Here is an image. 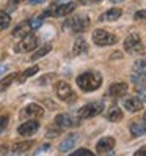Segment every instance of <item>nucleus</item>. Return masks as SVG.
I'll return each instance as SVG.
<instances>
[{
  "mask_svg": "<svg viewBox=\"0 0 146 156\" xmlns=\"http://www.w3.org/2000/svg\"><path fill=\"white\" fill-rule=\"evenodd\" d=\"M76 82L80 87V90L90 93V91H96L99 87H101L102 76L96 71H87V73H82V74L76 79Z\"/></svg>",
  "mask_w": 146,
  "mask_h": 156,
  "instance_id": "f257e3e1",
  "label": "nucleus"
},
{
  "mask_svg": "<svg viewBox=\"0 0 146 156\" xmlns=\"http://www.w3.org/2000/svg\"><path fill=\"white\" fill-rule=\"evenodd\" d=\"M88 25H90V17L85 14H77L65 22V29H71L74 33H82L88 29Z\"/></svg>",
  "mask_w": 146,
  "mask_h": 156,
  "instance_id": "f03ea898",
  "label": "nucleus"
},
{
  "mask_svg": "<svg viewBox=\"0 0 146 156\" xmlns=\"http://www.w3.org/2000/svg\"><path fill=\"white\" fill-rule=\"evenodd\" d=\"M101 112H104V103L102 101H93V103H88L85 106H82L79 109V118H93L96 115H99Z\"/></svg>",
  "mask_w": 146,
  "mask_h": 156,
  "instance_id": "7ed1b4c3",
  "label": "nucleus"
},
{
  "mask_svg": "<svg viewBox=\"0 0 146 156\" xmlns=\"http://www.w3.org/2000/svg\"><path fill=\"white\" fill-rule=\"evenodd\" d=\"M93 43L96 46H113L118 43V36L107 30L97 29L93 32Z\"/></svg>",
  "mask_w": 146,
  "mask_h": 156,
  "instance_id": "20e7f679",
  "label": "nucleus"
},
{
  "mask_svg": "<svg viewBox=\"0 0 146 156\" xmlns=\"http://www.w3.org/2000/svg\"><path fill=\"white\" fill-rule=\"evenodd\" d=\"M55 95L61 99V101H65V103H74V101L77 99L76 93H74V90L71 88V85L68 84V82H57L55 84Z\"/></svg>",
  "mask_w": 146,
  "mask_h": 156,
  "instance_id": "39448f33",
  "label": "nucleus"
},
{
  "mask_svg": "<svg viewBox=\"0 0 146 156\" xmlns=\"http://www.w3.org/2000/svg\"><path fill=\"white\" fill-rule=\"evenodd\" d=\"M124 51L129 54H141L143 52V43L140 40V36L137 33H132L126 38L124 41Z\"/></svg>",
  "mask_w": 146,
  "mask_h": 156,
  "instance_id": "423d86ee",
  "label": "nucleus"
},
{
  "mask_svg": "<svg viewBox=\"0 0 146 156\" xmlns=\"http://www.w3.org/2000/svg\"><path fill=\"white\" fill-rule=\"evenodd\" d=\"M80 118L79 117H72L69 114H58L55 117V125L60 128V129H65V128H74L79 126Z\"/></svg>",
  "mask_w": 146,
  "mask_h": 156,
  "instance_id": "0eeeda50",
  "label": "nucleus"
},
{
  "mask_svg": "<svg viewBox=\"0 0 146 156\" xmlns=\"http://www.w3.org/2000/svg\"><path fill=\"white\" fill-rule=\"evenodd\" d=\"M39 40H38V36H35V35H25L24 36V40L16 46V52H30L33 49H36V46H38Z\"/></svg>",
  "mask_w": 146,
  "mask_h": 156,
  "instance_id": "6e6552de",
  "label": "nucleus"
},
{
  "mask_svg": "<svg viewBox=\"0 0 146 156\" xmlns=\"http://www.w3.org/2000/svg\"><path fill=\"white\" fill-rule=\"evenodd\" d=\"M44 115V109L42 106L36 104V103H32L29 106H25L22 109V117L24 118H30V120H38V118H41Z\"/></svg>",
  "mask_w": 146,
  "mask_h": 156,
  "instance_id": "1a4fd4ad",
  "label": "nucleus"
},
{
  "mask_svg": "<svg viewBox=\"0 0 146 156\" xmlns=\"http://www.w3.org/2000/svg\"><path fill=\"white\" fill-rule=\"evenodd\" d=\"M132 80L135 84H144L146 82V60H138L134 65V74H132Z\"/></svg>",
  "mask_w": 146,
  "mask_h": 156,
  "instance_id": "9d476101",
  "label": "nucleus"
},
{
  "mask_svg": "<svg viewBox=\"0 0 146 156\" xmlns=\"http://www.w3.org/2000/svg\"><path fill=\"white\" fill-rule=\"evenodd\" d=\"M38 129H39L38 120H29V122H24L19 128H17V133H19V136H22V137H30Z\"/></svg>",
  "mask_w": 146,
  "mask_h": 156,
  "instance_id": "9b49d317",
  "label": "nucleus"
},
{
  "mask_svg": "<svg viewBox=\"0 0 146 156\" xmlns=\"http://www.w3.org/2000/svg\"><path fill=\"white\" fill-rule=\"evenodd\" d=\"M115 144H116V140L113 139V137H110V136L102 137V139L96 144V151H97L99 154L110 153V151L115 148Z\"/></svg>",
  "mask_w": 146,
  "mask_h": 156,
  "instance_id": "f8f14e48",
  "label": "nucleus"
},
{
  "mask_svg": "<svg viewBox=\"0 0 146 156\" xmlns=\"http://www.w3.org/2000/svg\"><path fill=\"white\" fill-rule=\"evenodd\" d=\"M108 93L113 98H121L127 93V84H124V82H115L108 88Z\"/></svg>",
  "mask_w": 146,
  "mask_h": 156,
  "instance_id": "ddd939ff",
  "label": "nucleus"
},
{
  "mask_svg": "<svg viewBox=\"0 0 146 156\" xmlns=\"http://www.w3.org/2000/svg\"><path fill=\"white\" fill-rule=\"evenodd\" d=\"M123 106L129 112H138L143 109V101H140L138 98H126L123 101Z\"/></svg>",
  "mask_w": 146,
  "mask_h": 156,
  "instance_id": "4468645a",
  "label": "nucleus"
},
{
  "mask_svg": "<svg viewBox=\"0 0 146 156\" xmlns=\"http://www.w3.org/2000/svg\"><path fill=\"white\" fill-rule=\"evenodd\" d=\"M123 14V11L120 10V8H110V10H107L102 16H99V21H108V22H113L116 19H120Z\"/></svg>",
  "mask_w": 146,
  "mask_h": 156,
  "instance_id": "2eb2a0df",
  "label": "nucleus"
},
{
  "mask_svg": "<svg viewBox=\"0 0 146 156\" xmlns=\"http://www.w3.org/2000/svg\"><path fill=\"white\" fill-rule=\"evenodd\" d=\"M87 52H88V44L82 36H79L74 41V46H72V54L74 55H82V54H87Z\"/></svg>",
  "mask_w": 146,
  "mask_h": 156,
  "instance_id": "dca6fc26",
  "label": "nucleus"
},
{
  "mask_svg": "<svg viewBox=\"0 0 146 156\" xmlns=\"http://www.w3.org/2000/svg\"><path fill=\"white\" fill-rule=\"evenodd\" d=\"M77 134H69L68 137H65V139L61 140V144H60V151H69V150H72L74 148V145H76V142H77Z\"/></svg>",
  "mask_w": 146,
  "mask_h": 156,
  "instance_id": "f3484780",
  "label": "nucleus"
},
{
  "mask_svg": "<svg viewBox=\"0 0 146 156\" xmlns=\"http://www.w3.org/2000/svg\"><path fill=\"white\" fill-rule=\"evenodd\" d=\"M131 134L134 137H140L143 134H146V120H141V122H134L131 125Z\"/></svg>",
  "mask_w": 146,
  "mask_h": 156,
  "instance_id": "a211bd4d",
  "label": "nucleus"
},
{
  "mask_svg": "<svg viewBox=\"0 0 146 156\" xmlns=\"http://www.w3.org/2000/svg\"><path fill=\"white\" fill-rule=\"evenodd\" d=\"M35 145V142L33 140H24V142H16V144H13V147H11V150L13 151H16V153H25V151H29L32 147Z\"/></svg>",
  "mask_w": 146,
  "mask_h": 156,
  "instance_id": "6ab92c4d",
  "label": "nucleus"
},
{
  "mask_svg": "<svg viewBox=\"0 0 146 156\" xmlns=\"http://www.w3.org/2000/svg\"><path fill=\"white\" fill-rule=\"evenodd\" d=\"M30 30H32V27H30L29 21H27V22H21V24L13 30V36H25V35L30 33Z\"/></svg>",
  "mask_w": 146,
  "mask_h": 156,
  "instance_id": "aec40b11",
  "label": "nucleus"
},
{
  "mask_svg": "<svg viewBox=\"0 0 146 156\" xmlns=\"http://www.w3.org/2000/svg\"><path fill=\"white\" fill-rule=\"evenodd\" d=\"M17 74H19V73H13V74H8L6 77H3L2 80H0V91H3V90H6L8 87H10L17 79Z\"/></svg>",
  "mask_w": 146,
  "mask_h": 156,
  "instance_id": "412c9836",
  "label": "nucleus"
},
{
  "mask_svg": "<svg viewBox=\"0 0 146 156\" xmlns=\"http://www.w3.org/2000/svg\"><path fill=\"white\" fill-rule=\"evenodd\" d=\"M107 118H108L110 122H121V120H123L121 109H120V107H112L110 111H108V114H107Z\"/></svg>",
  "mask_w": 146,
  "mask_h": 156,
  "instance_id": "4be33fe9",
  "label": "nucleus"
},
{
  "mask_svg": "<svg viewBox=\"0 0 146 156\" xmlns=\"http://www.w3.org/2000/svg\"><path fill=\"white\" fill-rule=\"evenodd\" d=\"M38 71H39V66H38V65H35V66H32V68H29V69H25V71L22 73V74L19 73V74H17V80H19V82H24L27 77L35 76Z\"/></svg>",
  "mask_w": 146,
  "mask_h": 156,
  "instance_id": "5701e85b",
  "label": "nucleus"
},
{
  "mask_svg": "<svg viewBox=\"0 0 146 156\" xmlns=\"http://www.w3.org/2000/svg\"><path fill=\"white\" fill-rule=\"evenodd\" d=\"M50 51H52V46H50V44H46V46H42L41 49H38L36 52H33V54H32V62H35V60H38V58L44 57L46 54H49Z\"/></svg>",
  "mask_w": 146,
  "mask_h": 156,
  "instance_id": "b1692460",
  "label": "nucleus"
},
{
  "mask_svg": "<svg viewBox=\"0 0 146 156\" xmlns=\"http://www.w3.org/2000/svg\"><path fill=\"white\" fill-rule=\"evenodd\" d=\"M11 24V16L8 14L6 11H0V30L8 29Z\"/></svg>",
  "mask_w": 146,
  "mask_h": 156,
  "instance_id": "393cba45",
  "label": "nucleus"
},
{
  "mask_svg": "<svg viewBox=\"0 0 146 156\" xmlns=\"http://www.w3.org/2000/svg\"><path fill=\"white\" fill-rule=\"evenodd\" d=\"M42 19H44V14L42 16H35L29 21V24H30L32 29H39V27L42 25Z\"/></svg>",
  "mask_w": 146,
  "mask_h": 156,
  "instance_id": "a878e982",
  "label": "nucleus"
},
{
  "mask_svg": "<svg viewBox=\"0 0 146 156\" xmlns=\"http://www.w3.org/2000/svg\"><path fill=\"white\" fill-rule=\"evenodd\" d=\"M135 91H137V96H138V99L143 101V103H146V87H143V85H137Z\"/></svg>",
  "mask_w": 146,
  "mask_h": 156,
  "instance_id": "bb28decb",
  "label": "nucleus"
},
{
  "mask_svg": "<svg viewBox=\"0 0 146 156\" xmlns=\"http://www.w3.org/2000/svg\"><path fill=\"white\" fill-rule=\"evenodd\" d=\"M69 156H96V154H94V153H91V151L87 150V148H80V150L74 151V153L69 154Z\"/></svg>",
  "mask_w": 146,
  "mask_h": 156,
  "instance_id": "cd10ccee",
  "label": "nucleus"
},
{
  "mask_svg": "<svg viewBox=\"0 0 146 156\" xmlns=\"http://www.w3.org/2000/svg\"><path fill=\"white\" fill-rule=\"evenodd\" d=\"M8 122H10L8 115H2V117H0V134L5 131V128L8 126Z\"/></svg>",
  "mask_w": 146,
  "mask_h": 156,
  "instance_id": "c85d7f7f",
  "label": "nucleus"
},
{
  "mask_svg": "<svg viewBox=\"0 0 146 156\" xmlns=\"http://www.w3.org/2000/svg\"><path fill=\"white\" fill-rule=\"evenodd\" d=\"M134 19H135V21L146 19V10H140V11H137V13H135V16H134Z\"/></svg>",
  "mask_w": 146,
  "mask_h": 156,
  "instance_id": "c756f323",
  "label": "nucleus"
},
{
  "mask_svg": "<svg viewBox=\"0 0 146 156\" xmlns=\"http://www.w3.org/2000/svg\"><path fill=\"white\" fill-rule=\"evenodd\" d=\"M134 156H146V145H143L141 148H138L135 153H134Z\"/></svg>",
  "mask_w": 146,
  "mask_h": 156,
  "instance_id": "7c9ffc66",
  "label": "nucleus"
},
{
  "mask_svg": "<svg viewBox=\"0 0 146 156\" xmlns=\"http://www.w3.org/2000/svg\"><path fill=\"white\" fill-rule=\"evenodd\" d=\"M0 156H22L21 153H16V151H8V153H3V154H0Z\"/></svg>",
  "mask_w": 146,
  "mask_h": 156,
  "instance_id": "2f4dec72",
  "label": "nucleus"
},
{
  "mask_svg": "<svg viewBox=\"0 0 146 156\" xmlns=\"http://www.w3.org/2000/svg\"><path fill=\"white\" fill-rule=\"evenodd\" d=\"M101 0H82V5H87V3H99Z\"/></svg>",
  "mask_w": 146,
  "mask_h": 156,
  "instance_id": "473e14b6",
  "label": "nucleus"
},
{
  "mask_svg": "<svg viewBox=\"0 0 146 156\" xmlns=\"http://www.w3.org/2000/svg\"><path fill=\"white\" fill-rule=\"evenodd\" d=\"M6 69H8V66H6V65H0V76H2L3 73H6Z\"/></svg>",
  "mask_w": 146,
  "mask_h": 156,
  "instance_id": "72a5a7b5",
  "label": "nucleus"
},
{
  "mask_svg": "<svg viewBox=\"0 0 146 156\" xmlns=\"http://www.w3.org/2000/svg\"><path fill=\"white\" fill-rule=\"evenodd\" d=\"M42 2H46V0H30V3H33V5H38V3H42Z\"/></svg>",
  "mask_w": 146,
  "mask_h": 156,
  "instance_id": "f704fd0d",
  "label": "nucleus"
},
{
  "mask_svg": "<svg viewBox=\"0 0 146 156\" xmlns=\"http://www.w3.org/2000/svg\"><path fill=\"white\" fill-rule=\"evenodd\" d=\"M110 2H112V3H123L124 0H110Z\"/></svg>",
  "mask_w": 146,
  "mask_h": 156,
  "instance_id": "c9c22d12",
  "label": "nucleus"
},
{
  "mask_svg": "<svg viewBox=\"0 0 146 156\" xmlns=\"http://www.w3.org/2000/svg\"><path fill=\"white\" fill-rule=\"evenodd\" d=\"M144 120H146V114H144Z\"/></svg>",
  "mask_w": 146,
  "mask_h": 156,
  "instance_id": "e433bc0d",
  "label": "nucleus"
}]
</instances>
